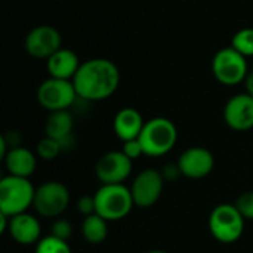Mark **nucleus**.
Here are the masks:
<instances>
[{"label":"nucleus","instance_id":"obj_1","mask_svg":"<svg viewBox=\"0 0 253 253\" xmlns=\"http://www.w3.org/2000/svg\"><path fill=\"white\" fill-rule=\"evenodd\" d=\"M79 99L95 102L110 98L120 84L119 67L107 58L84 61L73 79Z\"/></svg>","mask_w":253,"mask_h":253},{"label":"nucleus","instance_id":"obj_8","mask_svg":"<svg viewBox=\"0 0 253 253\" xmlns=\"http://www.w3.org/2000/svg\"><path fill=\"white\" fill-rule=\"evenodd\" d=\"M70 205L68 188L58 181H47L36 188L33 208L44 218H56Z\"/></svg>","mask_w":253,"mask_h":253},{"label":"nucleus","instance_id":"obj_26","mask_svg":"<svg viewBox=\"0 0 253 253\" xmlns=\"http://www.w3.org/2000/svg\"><path fill=\"white\" fill-rule=\"evenodd\" d=\"M77 211L79 213L89 216L95 213V197L93 196H83L77 202Z\"/></svg>","mask_w":253,"mask_h":253},{"label":"nucleus","instance_id":"obj_28","mask_svg":"<svg viewBox=\"0 0 253 253\" xmlns=\"http://www.w3.org/2000/svg\"><path fill=\"white\" fill-rule=\"evenodd\" d=\"M245 87H246V93H249L253 96V70H251L245 79Z\"/></svg>","mask_w":253,"mask_h":253},{"label":"nucleus","instance_id":"obj_17","mask_svg":"<svg viewBox=\"0 0 253 253\" xmlns=\"http://www.w3.org/2000/svg\"><path fill=\"white\" fill-rule=\"evenodd\" d=\"M80 65L82 64L79 61L77 53L65 47H61L49 59H46L49 76L55 79H62V80H73Z\"/></svg>","mask_w":253,"mask_h":253},{"label":"nucleus","instance_id":"obj_19","mask_svg":"<svg viewBox=\"0 0 253 253\" xmlns=\"http://www.w3.org/2000/svg\"><path fill=\"white\" fill-rule=\"evenodd\" d=\"M82 234L90 245H101L108 236V221L101 218L98 213L84 216L82 222Z\"/></svg>","mask_w":253,"mask_h":253},{"label":"nucleus","instance_id":"obj_27","mask_svg":"<svg viewBox=\"0 0 253 253\" xmlns=\"http://www.w3.org/2000/svg\"><path fill=\"white\" fill-rule=\"evenodd\" d=\"M165 181H173L178 175H181V170L178 168V165H168L163 168V172H162Z\"/></svg>","mask_w":253,"mask_h":253},{"label":"nucleus","instance_id":"obj_5","mask_svg":"<svg viewBox=\"0 0 253 253\" xmlns=\"http://www.w3.org/2000/svg\"><path fill=\"white\" fill-rule=\"evenodd\" d=\"M245 218L236 208V205L224 203L218 205L209 216L211 234L224 245L236 243L245 230Z\"/></svg>","mask_w":253,"mask_h":253},{"label":"nucleus","instance_id":"obj_3","mask_svg":"<svg viewBox=\"0 0 253 253\" xmlns=\"http://www.w3.org/2000/svg\"><path fill=\"white\" fill-rule=\"evenodd\" d=\"M36 188L28 178L7 175L0 181V213L10 216L25 213L34 203Z\"/></svg>","mask_w":253,"mask_h":253},{"label":"nucleus","instance_id":"obj_12","mask_svg":"<svg viewBox=\"0 0 253 253\" xmlns=\"http://www.w3.org/2000/svg\"><path fill=\"white\" fill-rule=\"evenodd\" d=\"M176 165L181 175L190 179H202L213 170L215 157L205 147H191L179 156Z\"/></svg>","mask_w":253,"mask_h":253},{"label":"nucleus","instance_id":"obj_24","mask_svg":"<svg viewBox=\"0 0 253 253\" xmlns=\"http://www.w3.org/2000/svg\"><path fill=\"white\" fill-rule=\"evenodd\" d=\"M73 234V227L67 219H56L52 225V236L68 242V239Z\"/></svg>","mask_w":253,"mask_h":253},{"label":"nucleus","instance_id":"obj_23","mask_svg":"<svg viewBox=\"0 0 253 253\" xmlns=\"http://www.w3.org/2000/svg\"><path fill=\"white\" fill-rule=\"evenodd\" d=\"M234 205L245 219L253 221V191L243 193Z\"/></svg>","mask_w":253,"mask_h":253},{"label":"nucleus","instance_id":"obj_25","mask_svg":"<svg viewBox=\"0 0 253 253\" xmlns=\"http://www.w3.org/2000/svg\"><path fill=\"white\" fill-rule=\"evenodd\" d=\"M132 162L139 159L142 154H144V150H142V145L138 139H133V141H127V142H123V150H122Z\"/></svg>","mask_w":253,"mask_h":253},{"label":"nucleus","instance_id":"obj_18","mask_svg":"<svg viewBox=\"0 0 253 253\" xmlns=\"http://www.w3.org/2000/svg\"><path fill=\"white\" fill-rule=\"evenodd\" d=\"M3 160L9 175L13 176L30 178L37 168L36 154L25 147H16L9 150Z\"/></svg>","mask_w":253,"mask_h":253},{"label":"nucleus","instance_id":"obj_6","mask_svg":"<svg viewBox=\"0 0 253 253\" xmlns=\"http://www.w3.org/2000/svg\"><path fill=\"white\" fill-rule=\"evenodd\" d=\"M212 73L215 79L225 86H236L245 82L248 70V58L240 55L231 46L218 50L212 59Z\"/></svg>","mask_w":253,"mask_h":253},{"label":"nucleus","instance_id":"obj_22","mask_svg":"<svg viewBox=\"0 0 253 253\" xmlns=\"http://www.w3.org/2000/svg\"><path fill=\"white\" fill-rule=\"evenodd\" d=\"M62 145L59 141L52 139L49 136H44L43 139H40V142L37 144V156L42 160H55L61 153H62Z\"/></svg>","mask_w":253,"mask_h":253},{"label":"nucleus","instance_id":"obj_10","mask_svg":"<svg viewBox=\"0 0 253 253\" xmlns=\"http://www.w3.org/2000/svg\"><path fill=\"white\" fill-rule=\"evenodd\" d=\"M25 50L36 59H49L62 47V36L52 25H37L25 37Z\"/></svg>","mask_w":253,"mask_h":253},{"label":"nucleus","instance_id":"obj_11","mask_svg":"<svg viewBox=\"0 0 253 253\" xmlns=\"http://www.w3.org/2000/svg\"><path fill=\"white\" fill-rule=\"evenodd\" d=\"M132 172V160L123 151H108L102 154L95 166L96 178L102 185L123 184Z\"/></svg>","mask_w":253,"mask_h":253},{"label":"nucleus","instance_id":"obj_15","mask_svg":"<svg viewBox=\"0 0 253 253\" xmlns=\"http://www.w3.org/2000/svg\"><path fill=\"white\" fill-rule=\"evenodd\" d=\"M144 125H145V122H144L141 113L130 107L122 108L114 116V120H113L114 133L123 142L138 139L142 132Z\"/></svg>","mask_w":253,"mask_h":253},{"label":"nucleus","instance_id":"obj_20","mask_svg":"<svg viewBox=\"0 0 253 253\" xmlns=\"http://www.w3.org/2000/svg\"><path fill=\"white\" fill-rule=\"evenodd\" d=\"M231 47L245 58L253 56V28L239 30L231 39Z\"/></svg>","mask_w":253,"mask_h":253},{"label":"nucleus","instance_id":"obj_7","mask_svg":"<svg viewBox=\"0 0 253 253\" xmlns=\"http://www.w3.org/2000/svg\"><path fill=\"white\" fill-rule=\"evenodd\" d=\"M77 99L79 96L74 89L73 80L49 77L37 89L39 104L50 113L68 110L74 105Z\"/></svg>","mask_w":253,"mask_h":253},{"label":"nucleus","instance_id":"obj_16","mask_svg":"<svg viewBox=\"0 0 253 253\" xmlns=\"http://www.w3.org/2000/svg\"><path fill=\"white\" fill-rule=\"evenodd\" d=\"M73 129H74V119L68 110L50 113L44 123L46 136L59 141L62 150H68L70 142L73 144Z\"/></svg>","mask_w":253,"mask_h":253},{"label":"nucleus","instance_id":"obj_21","mask_svg":"<svg viewBox=\"0 0 253 253\" xmlns=\"http://www.w3.org/2000/svg\"><path fill=\"white\" fill-rule=\"evenodd\" d=\"M36 253H73L68 242L61 240L55 236H47L40 239L36 246Z\"/></svg>","mask_w":253,"mask_h":253},{"label":"nucleus","instance_id":"obj_29","mask_svg":"<svg viewBox=\"0 0 253 253\" xmlns=\"http://www.w3.org/2000/svg\"><path fill=\"white\" fill-rule=\"evenodd\" d=\"M147 253H168V252H165V251H160V249H153V251H148Z\"/></svg>","mask_w":253,"mask_h":253},{"label":"nucleus","instance_id":"obj_4","mask_svg":"<svg viewBox=\"0 0 253 253\" xmlns=\"http://www.w3.org/2000/svg\"><path fill=\"white\" fill-rule=\"evenodd\" d=\"M93 197L95 213L108 222L126 218L135 206L130 190L123 184L102 185Z\"/></svg>","mask_w":253,"mask_h":253},{"label":"nucleus","instance_id":"obj_2","mask_svg":"<svg viewBox=\"0 0 253 253\" xmlns=\"http://www.w3.org/2000/svg\"><path fill=\"white\" fill-rule=\"evenodd\" d=\"M138 141L141 142L145 156L162 157L173 150L178 141V129L172 120L154 117L145 122Z\"/></svg>","mask_w":253,"mask_h":253},{"label":"nucleus","instance_id":"obj_14","mask_svg":"<svg viewBox=\"0 0 253 253\" xmlns=\"http://www.w3.org/2000/svg\"><path fill=\"white\" fill-rule=\"evenodd\" d=\"M7 233L18 245L31 246L40 242L42 227L36 216L25 212V213L10 216Z\"/></svg>","mask_w":253,"mask_h":253},{"label":"nucleus","instance_id":"obj_13","mask_svg":"<svg viewBox=\"0 0 253 253\" xmlns=\"http://www.w3.org/2000/svg\"><path fill=\"white\" fill-rule=\"evenodd\" d=\"M224 120L228 127L245 132L253 127V96L239 93L228 99L224 107Z\"/></svg>","mask_w":253,"mask_h":253},{"label":"nucleus","instance_id":"obj_9","mask_svg":"<svg viewBox=\"0 0 253 253\" xmlns=\"http://www.w3.org/2000/svg\"><path fill=\"white\" fill-rule=\"evenodd\" d=\"M163 187L165 178L162 172L156 169H145L139 172L130 187L135 206L144 209L154 206L163 193Z\"/></svg>","mask_w":253,"mask_h":253}]
</instances>
